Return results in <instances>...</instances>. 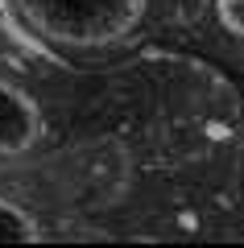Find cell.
<instances>
[{
    "label": "cell",
    "instance_id": "1",
    "mask_svg": "<svg viewBox=\"0 0 244 248\" xmlns=\"http://www.w3.org/2000/svg\"><path fill=\"white\" fill-rule=\"evenodd\" d=\"M21 13L62 42H104L137 17L141 0H17Z\"/></svg>",
    "mask_w": 244,
    "mask_h": 248
},
{
    "label": "cell",
    "instance_id": "2",
    "mask_svg": "<svg viewBox=\"0 0 244 248\" xmlns=\"http://www.w3.org/2000/svg\"><path fill=\"white\" fill-rule=\"evenodd\" d=\"M42 137V112L37 104L17 87V83L0 79V153H25Z\"/></svg>",
    "mask_w": 244,
    "mask_h": 248
},
{
    "label": "cell",
    "instance_id": "3",
    "mask_svg": "<svg viewBox=\"0 0 244 248\" xmlns=\"http://www.w3.org/2000/svg\"><path fill=\"white\" fill-rule=\"evenodd\" d=\"M37 236L42 232H37L33 215L0 195V244H25V240H37Z\"/></svg>",
    "mask_w": 244,
    "mask_h": 248
},
{
    "label": "cell",
    "instance_id": "4",
    "mask_svg": "<svg viewBox=\"0 0 244 248\" xmlns=\"http://www.w3.org/2000/svg\"><path fill=\"white\" fill-rule=\"evenodd\" d=\"M215 13H219V21H224L232 33L244 37V0H215Z\"/></svg>",
    "mask_w": 244,
    "mask_h": 248
}]
</instances>
